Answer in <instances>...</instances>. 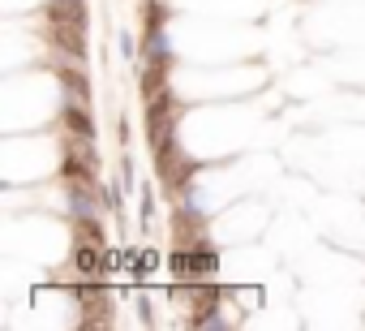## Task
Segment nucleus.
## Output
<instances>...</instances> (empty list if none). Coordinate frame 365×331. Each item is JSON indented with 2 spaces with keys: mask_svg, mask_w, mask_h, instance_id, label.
I'll use <instances>...</instances> for the list:
<instances>
[{
  "mask_svg": "<svg viewBox=\"0 0 365 331\" xmlns=\"http://www.w3.org/2000/svg\"><path fill=\"white\" fill-rule=\"evenodd\" d=\"M61 82H65V91H73V99H78V103H86V99H90V86L82 82V74H78V69H65V74H61Z\"/></svg>",
  "mask_w": 365,
  "mask_h": 331,
  "instance_id": "5",
  "label": "nucleus"
},
{
  "mask_svg": "<svg viewBox=\"0 0 365 331\" xmlns=\"http://www.w3.org/2000/svg\"><path fill=\"white\" fill-rule=\"evenodd\" d=\"M168 121H172V95H164V99L150 103V142L155 146L168 142Z\"/></svg>",
  "mask_w": 365,
  "mask_h": 331,
  "instance_id": "1",
  "label": "nucleus"
},
{
  "mask_svg": "<svg viewBox=\"0 0 365 331\" xmlns=\"http://www.w3.org/2000/svg\"><path fill=\"white\" fill-rule=\"evenodd\" d=\"M52 18L56 22H82V0H52Z\"/></svg>",
  "mask_w": 365,
  "mask_h": 331,
  "instance_id": "4",
  "label": "nucleus"
},
{
  "mask_svg": "<svg viewBox=\"0 0 365 331\" xmlns=\"http://www.w3.org/2000/svg\"><path fill=\"white\" fill-rule=\"evenodd\" d=\"M56 43L61 47H69L73 52V57H82V22H56Z\"/></svg>",
  "mask_w": 365,
  "mask_h": 331,
  "instance_id": "3",
  "label": "nucleus"
},
{
  "mask_svg": "<svg viewBox=\"0 0 365 331\" xmlns=\"http://www.w3.org/2000/svg\"><path fill=\"white\" fill-rule=\"evenodd\" d=\"M65 125H69V134H82V138H95V125H90V117H86V103H65Z\"/></svg>",
  "mask_w": 365,
  "mask_h": 331,
  "instance_id": "2",
  "label": "nucleus"
},
{
  "mask_svg": "<svg viewBox=\"0 0 365 331\" xmlns=\"http://www.w3.org/2000/svg\"><path fill=\"white\" fill-rule=\"evenodd\" d=\"M78 267H82V275H99V267H103V258L95 254V250H78Z\"/></svg>",
  "mask_w": 365,
  "mask_h": 331,
  "instance_id": "6",
  "label": "nucleus"
}]
</instances>
